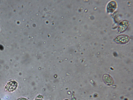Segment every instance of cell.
I'll return each instance as SVG.
<instances>
[{
    "label": "cell",
    "mask_w": 133,
    "mask_h": 100,
    "mask_svg": "<svg viewBox=\"0 0 133 100\" xmlns=\"http://www.w3.org/2000/svg\"><path fill=\"white\" fill-rule=\"evenodd\" d=\"M35 100H42V99H37Z\"/></svg>",
    "instance_id": "52a82bcc"
},
{
    "label": "cell",
    "mask_w": 133,
    "mask_h": 100,
    "mask_svg": "<svg viewBox=\"0 0 133 100\" xmlns=\"http://www.w3.org/2000/svg\"><path fill=\"white\" fill-rule=\"evenodd\" d=\"M17 100H28L26 98H21L18 99Z\"/></svg>",
    "instance_id": "8992f818"
},
{
    "label": "cell",
    "mask_w": 133,
    "mask_h": 100,
    "mask_svg": "<svg viewBox=\"0 0 133 100\" xmlns=\"http://www.w3.org/2000/svg\"><path fill=\"white\" fill-rule=\"evenodd\" d=\"M130 39L129 37L126 35H120L117 37L115 41L117 43L119 44H123L127 43Z\"/></svg>",
    "instance_id": "6da1fadb"
},
{
    "label": "cell",
    "mask_w": 133,
    "mask_h": 100,
    "mask_svg": "<svg viewBox=\"0 0 133 100\" xmlns=\"http://www.w3.org/2000/svg\"><path fill=\"white\" fill-rule=\"evenodd\" d=\"M117 4L115 2L112 1L108 4L107 9L108 12H112L115 10Z\"/></svg>",
    "instance_id": "5b68a950"
},
{
    "label": "cell",
    "mask_w": 133,
    "mask_h": 100,
    "mask_svg": "<svg viewBox=\"0 0 133 100\" xmlns=\"http://www.w3.org/2000/svg\"><path fill=\"white\" fill-rule=\"evenodd\" d=\"M103 79L105 83L108 85H111L114 84V81L113 78L109 75L104 74L103 77Z\"/></svg>",
    "instance_id": "277c9868"
},
{
    "label": "cell",
    "mask_w": 133,
    "mask_h": 100,
    "mask_svg": "<svg viewBox=\"0 0 133 100\" xmlns=\"http://www.w3.org/2000/svg\"><path fill=\"white\" fill-rule=\"evenodd\" d=\"M128 26V22L125 20L121 22L120 23L118 28L119 32H123L127 28Z\"/></svg>",
    "instance_id": "3957f363"
},
{
    "label": "cell",
    "mask_w": 133,
    "mask_h": 100,
    "mask_svg": "<svg viewBox=\"0 0 133 100\" xmlns=\"http://www.w3.org/2000/svg\"><path fill=\"white\" fill-rule=\"evenodd\" d=\"M65 100H68V99H65Z\"/></svg>",
    "instance_id": "ba28073f"
},
{
    "label": "cell",
    "mask_w": 133,
    "mask_h": 100,
    "mask_svg": "<svg viewBox=\"0 0 133 100\" xmlns=\"http://www.w3.org/2000/svg\"><path fill=\"white\" fill-rule=\"evenodd\" d=\"M17 86V84L15 81H11L5 87L7 90L9 92L15 90Z\"/></svg>",
    "instance_id": "7a4b0ae2"
}]
</instances>
